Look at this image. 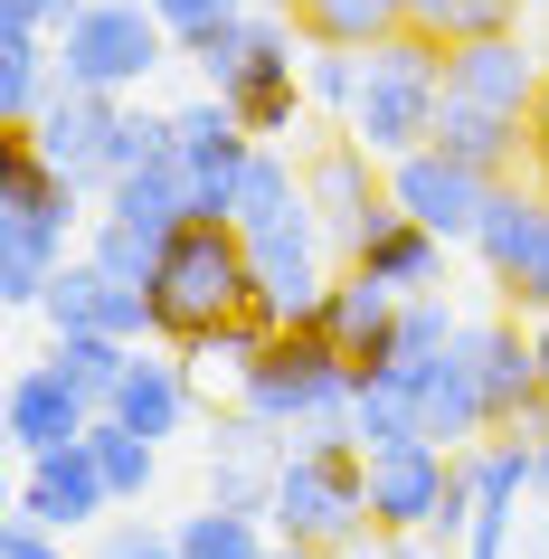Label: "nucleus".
I'll return each mask as SVG.
<instances>
[{
	"instance_id": "f257e3e1",
	"label": "nucleus",
	"mask_w": 549,
	"mask_h": 559,
	"mask_svg": "<svg viewBox=\"0 0 549 559\" xmlns=\"http://www.w3.org/2000/svg\"><path fill=\"white\" fill-rule=\"evenodd\" d=\"M95 209L86 190L29 143V133H10L0 123V304L10 313H38L48 285H58V265L76 257V228H86Z\"/></svg>"
},
{
	"instance_id": "f03ea898",
	"label": "nucleus",
	"mask_w": 549,
	"mask_h": 559,
	"mask_svg": "<svg viewBox=\"0 0 549 559\" xmlns=\"http://www.w3.org/2000/svg\"><path fill=\"white\" fill-rule=\"evenodd\" d=\"M350 389H360V360H350L322 323H285L265 342V360L237 380V408H256L265 427H285L294 445H342L350 437Z\"/></svg>"
},
{
	"instance_id": "7ed1b4c3",
	"label": "nucleus",
	"mask_w": 549,
	"mask_h": 559,
	"mask_svg": "<svg viewBox=\"0 0 549 559\" xmlns=\"http://www.w3.org/2000/svg\"><path fill=\"white\" fill-rule=\"evenodd\" d=\"M237 304H256V257L237 218H190V228L162 237V265H152V342L190 352L208 323H228Z\"/></svg>"
},
{
	"instance_id": "20e7f679",
	"label": "nucleus",
	"mask_w": 549,
	"mask_h": 559,
	"mask_svg": "<svg viewBox=\"0 0 549 559\" xmlns=\"http://www.w3.org/2000/svg\"><path fill=\"white\" fill-rule=\"evenodd\" d=\"M435 115H445V38L398 29V38H379V48H360V105H350V133H360L379 162L435 143Z\"/></svg>"
},
{
	"instance_id": "39448f33",
	"label": "nucleus",
	"mask_w": 549,
	"mask_h": 559,
	"mask_svg": "<svg viewBox=\"0 0 549 559\" xmlns=\"http://www.w3.org/2000/svg\"><path fill=\"white\" fill-rule=\"evenodd\" d=\"M464 522H474V474H464L455 445L407 437V445L370 455V531L379 540H455L464 550Z\"/></svg>"
},
{
	"instance_id": "423d86ee",
	"label": "nucleus",
	"mask_w": 549,
	"mask_h": 559,
	"mask_svg": "<svg viewBox=\"0 0 549 559\" xmlns=\"http://www.w3.org/2000/svg\"><path fill=\"white\" fill-rule=\"evenodd\" d=\"M275 540H303V550L342 559L370 540V455L360 445H285V474H275Z\"/></svg>"
},
{
	"instance_id": "0eeeda50",
	"label": "nucleus",
	"mask_w": 549,
	"mask_h": 559,
	"mask_svg": "<svg viewBox=\"0 0 549 559\" xmlns=\"http://www.w3.org/2000/svg\"><path fill=\"white\" fill-rule=\"evenodd\" d=\"M48 38H58V76L67 86H95V95H133L180 48L152 0H76L67 29H48Z\"/></svg>"
},
{
	"instance_id": "6e6552de",
	"label": "nucleus",
	"mask_w": 549,
	"mask_h": 559,
	"mask_svg": "<svg viewBox=\"0 0 549 559\" xmlns=\"http://www.w3.org/2000/svg\"><path fill=\"white\" fill-rule=\"evenodd\" d=\"M180 58L200 67L208 95L247 105V95H265V86H303L313 38H303V20H294V10H237V20H218V29H200Z\"/></svg>"
},
{
	"instance_id": "1a4fd4ad",
	"label": "nucleus",
	"mask_w": 549,
	"mask_h": 559,
	"mask_svg": "<svg viewBox=\"0 0 549 559\" xmlns=\"http://www.w3.org/2000/svg\"><path fill=\"white\" fill-rule=\"evenodd\" d=\"M474 257H484V275L502 285V304H512L521 323L530 313H549V180H492L484 218H474Z\"/></svg>"
},
{
	"instance_id": "9d476101",
	"label": "nucleus",
	"mask_w": 549,
	"mask_h": 559,
	"mask_svg": "<svg viewBox=\"0 0 549 559\" xmlns=\"http://www.w3.org/2000/svg\"><path fill=\"white\" fill-rule=\"evenodd\" d=\"M303 190H313V218H322V237H332V257H360V237L389 218V162H379L360 133H332V143H313L303 152Z\"/></svg>"
},
{
	"instance_id": "9b49d317",
	"label": "nucleus",
	"mask_w": 549,
	"mask_h": 559,
	"mask_svg": "<svg viewBox=\"0 0 549 559\" xmlns=\"http://www.w3.org/2000/svg\"><path fill=\"white\" fill-rule=\"evenodd\" d=\"M464 360H474V389H484V417L492 437H530L549 417V389H540V352H530V323L512 304L492 323H464Z\"/></svg>"
},
{
	"instance_id": "f8f14e48",
	"label": "nucleus",
	"mask_w": 549,
	"mask_h": 559,
	"mask_svg": "<svg viewBox=\"0 0 549 559\" xmlns=\"http://www.w3.org/2000/svg\"><path fill=\"white\" fill-rule=\"evenodd\" d=\"M115 123H123V95H95V86H67L58 76V95L38 105V123H10V133H29L86 200H105V180H115Z\"/></svg>"
},
{
	"instance_id": "ddd939ff",
	"label": "nucleus",
	"mask_w": 549,
	"mask_h": 559,
	"mask_svg": "<svg viewBox=\"0 0 549 559\" xmlns=\"http://www.w3.org/2000/svg\"><path fill=\"white\" fill-rule=\"evenodd\" d=\"M171 152H180V171H190V209L200 218H228L237 180H247V152H256V133L237 123V105L228 95H190L171 115Z\"/></svg>"
},
{
	"instance_id": "4468645a",
	"label": "nucleus",
	"mask_w": 549,
	"mask_h": 559,
	"mask_svg": "<svg viewBox=\"0 0 549 559\" xmlns=\"http://www.w3.org/2000/svg\"><path fill=\"white\" fill-rule=\"evenodd\" d=\"M389 200L417 218V228H435L445 247H474V218H484V200H492V180L484 171H464L455 152H435V143H417V152H398L389 162Z\"/></svg>"
},
{
	"instance_id": "2eb2a0df",
	"label": "nucleus",
	"mask_w": 549,
	"mask_h": 559,
	"mask_svg": "<svg viewBox=\"0 0 549 559\" xmlns=\"http://www.w3.org/2000/svg\"><path fill=\"white\" fill-rule=\"evenodd\" d=\"M58 332H115V342H152V285H133V275H115V265H95L86 247L58 265V285H48V304H38Z\"/></svg>"
},
{
	"instance_id": "dca6fc26",
	"label": "nucleus",
	"mask_w": 549,
	"mask_h": 559,
	"mask_svg": "<svg viewBox=\"0 0 549 559\" xmlns=\"http://www.w3.org/2000/svg\"><path fill=\"white\" fill-rule=\"evenodd\" d=\"M464 474H474V522H464V559H512L521 493H540L530 437H484V445H464Z\"/></svg>"
},
{
	"instance_id": "f3484780",
	"label": "nucleus",
	"mask_w": 549,
	"mask_h": 559,
	"mask_svg": "<svg viewBox=\"0 0 549 559\" xmlns=\"http://www.w3.org/2000/svg\"><path fill=\"white\" fill-rule=\"evenodd\" d=\"M540 76H549V58H540V48H530L521 29L455 38V48H445V95H464V105H502V115H530V105H540Z\"/></svg>"
},
{
	"instance_id": "a211bd4d",
	"label": "nucleus",
	"mask_w": 549,
	"mask_h": 559,
	"mask_svg": "<svg viewBox=\"0 0 549 559\" xmlns=\"http://www.w3.org/2000/svg\"><path fill=\"white\" fill-rule=\"evenodd\" d=\"M20 512L48 531H86L115 512V484H105V465H95V445H48V455H29V474H20Z\"/></svg>"
},
{
	"instance_id": "6ab92c4d",
	"label": "nucleus",
	"mask_w": 549,
	"mask_h": 559,
	"mask_svg": "<svg viewBox=\"0 0 549 559\" xmlns=\"http://www.w3.org/2000/svg\"><path fill=\"white\" fill-rule=\"evenodd\" d=\"M95 399L76 380H67L58 360H38V370H20V380H10V399H0V427H10V445H20V455H48V445H76L95 427Z\"/></svg>"
},
{
	"instance_id": "aec40b11",
	"label": "nucleus",
	"mask_w": 549,
	"mask_h": 559,
	"mask_svg": "<svg viewBox=\"0 0 549 559\" xmlns=\"http://www.w3.org/2000/svg\"><path fill=\"white\" fill-rule=\"evenodd\" d=\"M435 152H455L464 171H484V180H512V171H530V115H502V105H464V95H445V115H435Z\"/></svg>"
},
{
	"instance_id": "412c9836",
	"label": "nucleus",
	"mask_w": 549,
	"mask_h": 559,
	"mask_svg": "<svg viewBox=\"0 0 549 559\" xmlns=\"http://www.w3.org/2000/svg\"><path fill=\"white\" fill-rule=\"evenodd\" d=\"M417 380V417H427V437L435 445H484L492 437V417H484V389H474V360H464V332H455V352L427 360V370H407Z\"/></svg>"
},
{
	"instance_id": "4be33fe9",
	"label": "nucleus",
	"mask_w": 549,
	"mask_h": 559,
	"mask_svg": "<svg viewBox=\"0 0 549 559\" xmlns=\"http://www.w3.org/2000/svg\"><path fill=\"white\" fill-rule=\"evenodd\" d=\"M350 265H360V275H379L389 295H435V275H445V237L417 228L407 209H389V218L360 237V257H350Z\"/></svg>"
},
{
	"instance_id": "5701e85b",
	"label": "nucleus",
	"mask_w": 549,
	"mask_h": 559,
	"mask_svg": "<svg viewBox=\"0 0 549 559\" xmlns=\"http://www.w3.org/2000/svg\"><path fill=\"white\" fill-rule=\"evenodd\" d=\"M313 323L332 332V342H342V352L360 360V370H370V360L389 352V332H398V295H389L379 275H360V265H342V275H332V295H322V313H313Z\"/></svg>"
},
{
	"instance_id": "b1692460",
	"label": "nucleus",
	"mask_w": 549,
	"mask_h": 559,
	"mask_svg": "<svg viewBox=\"0 0 549 559\" xmlns=\"http://www.w3.org/2000/svg\"><path fill=\"white\" fill-rule=\"evenodd\" d=\"M190 408H200V399H190V370H180V360H152V352H133L123 389L105 399V417L143 427L152 445H162V437H180V427H190Z\"/></svg>"
},
{
	"instance_id": "393cba45",
	"label": "nucleus",
	"mask_w": 549,
	"mask_h": 559,
	"mask_svg": "<svg viewBox=\"0 0 549 559\" xmlns=\"http://www.w3.org/2000/svg\"><path fill=\"white\" fill-rule=\"evenodd\" d=\"M95 209L123 218V228H143V237H171V228L200 218V209H190V171H180V152H171V162H152V171H123Z\"/></svg>"
},
{
	"instance_id": "a878e982",
	"label": "nucleus",
	"mask_w": 549,
	"mask_h": 559,
	"mask_svg": "<svg viewBox=\"0 0 549 559\" xmlns=\"http://www.w3.org/2000/svg\"><path fill=\"white\" fill-rule=\"evenodd\" d=\"M48 95H58V38L0 20V123H38Z\"/></svg>"
},
{
	"instance_id": "bb28decb",
	"label": "nucleus",
	"mask_w": 549,
	"mask_h": 559,
	"mask_svg": "<svg viewBox=\"0 0 549 559\" xmlns=\"http://www.w3.org/2000/svg\"><path fill=\"white\" fill-rule=\"evenodd\" d=\"M350 437H360V455L427 437V417H417V380H407V370H360V389H350Z\"/></svg>"
},
{
	"instance_id": "cd10ccee",
	"label": "nucleus",
	"mask_w": 549,
	"mask_h": 559,
	"mask_svg": "<svg viewBox=\"0 0 549 559\" xmlns=\"http://www.w3.org/2000/svg\"><path fill=\"white\" fill-rule=\"evenodd\" d=\"M285 10L322 48H379V38L407 29V0H285Z\"/></svg>"
},
{
	"instance_id": "c85d7f7f",
	"label": "nucleus",
	"mask_w": 549,
	"mask_h": 559,
	"mask_svg": "<svg viewBox=\"0 0 549 559\" xmlns=\"http://www.w3.org/2000/svg\"><path fill=\"white\" fill-rule=\"evenodd\" d=\"M275 332H285V313H275V304L256 295V304H237L228 323H208L180 360H200V370H228V380H247V370L265 360V342H275Z\"/></svg>"
},
{
	"instance_id": "c756f323",
	"label": "nucleus",
	"mask_w": 549,
	"mask_h": 559,
	"mask_svg": "<svg viewBox=\"0 0 549 559\" xmlns=\"http://www.w3.org/2000/svg\"><path fill=\"white\" fill-rule=\"evenodd\" d=\"M455 313H445V295H398V332H389V352L370 360V370H427V360L455 352Z\"/></svg>"
},
{
	"instance_id": "7c9ffc66",
	"label": "nucleus",
	"mask_w": 549,
	"mask_h": 559,
	"mask_svg": "<svg viewBox=\"0 0 549 559\" xmlns=\"http://www.w3.org/2000/svg\"><path fill=\"white\" fill-rule=\"evenodd\" d=\"M180 550L190 559H265L275 550V522H265V512H228V502H200V512L180 522Z\"/></svg>"
},
{
	"instance_id": "2f4dec72",
	"label": "nucleus",
	"mask_w": 549,
	"mask_h": 559,
	"mask_svg": "<svg viewBox=\"0 0 549 559\" xmlns=\"http://www.w3.org/2000/svg\"><path fill=\"white\" fill-rule=\"evenodd\" d=\"M86 445H95V465H105V484H115V502H143V493H152V474H162V445H152L143 427H123V417H95Z\"/></svg>"
},
{
	"instance_id": "473e14b6",
	"label": "nucleus",
	"mask_w": 549,
	"mask_h": 559,
	"mask_svg": "<svg viewBox=\"0 0 549 559\" xmlns=\"http://www.w3.org/2000/svg\"><path fill=\"white\" fill-rule=\"evenodd\" d=\"M303 200V171L285 162V143H256L247 152V180H237V228H265V218H285V209Z\"/></svg>"
},
{
	"instance_id": "72a5a7b5",
	"label": "nucleus",
	"mask_w": 549,
	"mask_h": 559,
	"mask_svg": "<svg viewBox=\"0 0 549 559\" xmlns=\"http://www.w3.org/2000/svg\"><path fill=\"white\" fill-rule=\"evenodd\" d=\"M133 352H143V342H115V332H58V352H48V360L105 408V399L123 389V370H133Z\"/></svg>"
},
{
	"instance_id": "f704fd0d",
	"label": "nucleus",
	"mask_w": 549,
	"mask_h": 559,
	"mask_svg": "<svg viewBox=\"0 0 549 559\" xmlns=\"http://www.w3.org/2000/svg\"><path fill=\"white\" fill-rule=\"evenodd\" d=\"M407 29L427 38H492V29H521V0H407Z\"/></svg>"
},
{
	"instance_id": "c9c22d12",
	"label": "nucleus",
	"mask_w": 549,
	"mask_h": 559,
	"mask_svg": "<svg viewBox=\"0 0 549 559\" xmlns=\"http://www.w3.org/2000/svg\"><path fill=\"white\" fill-rule=\"evenodd\" d=\"M86 257H95V265H115V275H133V285H152L162 237H143V228H123V218H105V209H95V218H86Z\"/></svg>"
},
{
	"instance_id": "e433bc0d",
	"label": "nucleus",
	"mask_w": 549,
	"mask_h": 559,
	"mask_svg": "<svg viewBox=\"0 0 549 559\" xmlns=\"http://www.w3.org/2000/svg\"><path fill=\"white\" fill-rule=\"evenodd\" d=\"M303 95H313V115H350V105H360V48H322V38H313Z\"/></svg>"
},
{
	"instance_id": "4c0bfd02",
	"label": "nucleus",
	"mask_w": 549,
	"mask_h": 559,
	"mask_svg": "<svg viewBox=\"0 0 549 559\" xmlns=\"http://www.w3.org/2000/svg\"><path fill=\"white\" fill-rule=\"evenodd\" d=\"M152 162H171V115L123 105V123H115V180L123 171H152ZM115 180H105V190H115Z\"/></svg>"
},
{
	"instance_id": "58836bf2",
	"label": "nucleus",
	"mask_w": 549,
	"mask_h": 559,
	"mask_svg": "<svg viewBox=\"0 0 549 559\" xmlns=\"http://www.w3.org/2000/svg\"><path fill=\"white\" fill-rule=\"evenodd\" d=\"M152 10H162V29H171L180 48H190L200 29H218V20H237V10H256V0H152Z\"/></svg>"
},
{
	"instance_id": "ea45409f",
	"label": "nucleus",
	"mask_w": 549,
	"mask_h": 559,
	"mask_svg": "<svg viewBox=\"0 0 549 559\" xmlns=\"http://www.w3.org/2000/svg\"><path fill=\"white\" fill-rule=\"evenodd\" d=\"M95 559H190L180 550V531H143V522H123V531H105V550Z\"/></svg>"
},
{
	"instance_id": "a19ab883",
	"label": "nucleus",
	"mask_w": 549,
	"mask_h": 559,
	"mask_svg": "<svg viewBox=\"0 0 549 559\" xmlns=\"http://www.w3.org/2000/svg\"><path fill=\"white\" fill-rule=\"evenodd\" d=\"M0 559H67V531L29 522V512H10V531H0Z\"/></svg>"
},
{
	"instance_id": "79ce46f5",
	"label": "nucleus",
	"mask_w": 549,
	"mask_h": 559,
	"mask_svg": "<svg viewBox=\"0 0 549 559\" xmlns=\"http://www.w3.org/2000/svg\"><path fill=\"white\" fill-rule=\"evenodd\" d=\"M67 10L76 0H0V20H20V29H67Z\"/></svg>"
},
{
	"instance_id": "37998d69",
	"label": "nucleus",
	"mask_w": 549,
	"mask_h": 559,
	"mask_svg": "<svg viewBox=\"0 0 549 559\" xmlns=\"http://www.w3.org/2000/svg\"><path fill=\"white\" fill-rule=\"evenodd\" d=\"M530 171L549 180V76H540V105H530Z\"/></svg>"
},
{
	"instance_id": "c03bdc74",
	"label": "nucleus",
	"mask_w": 549,
	"mask_h": 559,
	"mask_svg": "<svg viewBox=\"0 0 549 559\" xmlns=\"http://www.w3.org/2000/svg\"><path fill=\"white\" fill-rule=\"evenodd\" d=\"M530 465H540V493H549V417L530 427Z\"/></svg>"
},
{
	"instance_id": "a18cd8bd",
	"label": "nucleus",
	"mask_w": 549,
	"mask_h": 559,
	"mask_svg": "<svg viewBox=\"0 0 549 559\" xmlns=\"http://www.w3.org/2000/svg\"><path fill=\"white\" fill-rule=\"evenodd\" d=\"M342 559H407V550H398V540H379V531H370V540H360V550H342Z\"/></svg>"
},
{
	"instance_id": "49530a36",
	"label": "nucleus",
	"mask_w": 549,
	"mask_h": 559,
	"mask_svg": "<svg viewBox=\"0 0 549 559\" xmlns=\"http://www.w3.org/2000/svg\"><path fill=\"white\" fill-rule=\"evenodd\" d=\"M530 352H540V389H549V313H530Z\"/></svg>"
},
{
	"instance_id": "de8ad7c7",
	"label": "nucleus",
	"mask_w": 549,
	"mask_h": 559,
	"mask_svg": "<svg viewBox=\"0 0 549 559\" xmlns=\"http://www.w3.org/2000/svg\"><path fill=\"white\" fill-rule=\"evenodd\" d=\"M265 559H322V550H303V540H275V550H265Z\"/></svg>"
},
{
	"instance_id": "09e8293b",
	"label": "nucleus",
	"mask_w": 549,
	"mask_h": 559,
	"mask_svg": "<svg viewBox=\"0 0 549 559\" xmlns=\"http://www.w3.org/2000/svg\"><path fill=\"white\" fill-rule=\"evenodd\" d=\"M521 10H540V20H549V0H521Z\"/></svg>"
}]
</instances>
